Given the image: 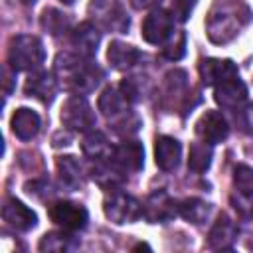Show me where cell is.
I'll use <instances>...</instances> for the list:
<instances>
[{
	"instance_id": "obj_30",
	"label": "cell",
	"mask_w": 253,
	"mask_h": 253,
	"mask_svg": "<svg viewBox=\"0 0 253 253\" xmlns=\"http://www.w3.org/2000/svg\"><path fill=\"white\" fill-rule=\"evenodd\" d=\"M162 53L170 61H178L180 57H184V53H186V32H178L174 36V40L168 42L166 47H162Z\"/></svg>"
},
{
	"instance_id": "obj_24",
	"label": "cell",
	"mask_w": 253,
	"mask_h": 253,
	"mask_svg": "<svg viewBox=\"0 0 253 253\" xmlns=\"http://www.w3.org/2000/svg\"><path fill=\"white\" fill-rule=\"evenodd\" d=\"M55 168H57L59 182L67 190H77L79 188V184H81V166H79V162H77L75 156H71V154L57 156Z\"/></svg>"
},
{
	"instance_id": "obj_5",
	"label": "cell",
	"mask_w": 253,
	"mask_h": 253,
	"mask_svg": "<svg viewBox=\"0 0 253 253\" xmlns=\"http://www.w3.org/2000/svg\"><path fill=\"white\" fill-rule=\"evenodd\" d=\"M61 123L75 132H89L95 128V113L83 95H71L61 107Z\"/></svg>"
},
{
	"instance_id": "obj_21",
	"label": "cell",
	"mask_w": 253,
	"mask_h": 253,
	"mask_svg": "<svg viewBox=\"0 0 253 253\" xmlns=\"http://www.w3.org/2000/svg\"><path fill=\"white\" fill-rule=\"evenodd\" d=\"M81 150L91 160H111L115 146L107 140V136L99 130H89L81 142Z\"/></svg>"
},
{
	"instance_id": "obj_12",
	"label": "cell",
	"mask_w": 253,
	"mask_h": 253,
	"mask_svg": "<svg viewBox=\"0 0 253 253\" xmlns=\"http://www.w3.org/2000/svg\"><path fill=\"white\" fill-rule=\"evenodd\" d=\"M2 219L16 231H30L38 223V215L20 200L6 198L2 206Z\"/></svg>"
},
{
	"instance_id": "obj_2",
	"label": "cell",
	"mask_w": 253,
	"mask_h": 253,
	"mask_svg": "<svg viewBox=\"0 0 253 253\" xmlns=\"http://www.w3.org/2000/svg\"><path fill=\"white\" fill-rule=\"evenodd\" d=\"M245 4L241 0H217L208 18V36L215 43H225L239 34V28L245 26L251 18V12H239Z\"/></svg>"
},
{
	"instance_id": "obj_1",
	"label": "cell",
	"mask_w": 253,
	"mask_h": 253,
	"mask_svg": "<svg viewBox=\"0 0 253 253\" xmlns=\"http://www.w3.org/2000/svg\"><path fill=\"white\" fill-rule=\"evenodd\" d=\"M53 75L57 79V85L73 95H85L93 91L103 79L101 67L93 63L91 57L69 51H61L55 55Z\"/></svg>"
},
{
	"instance_id": "obj_17",
	"label": "cell",
	"mask_w": 253,
	"mask_h": 253,
	"mask_svg": "<svg viewBox=\"0 0 253 253\" xmlns=\"http://www.w3.org/2000/svg\"><path fill=\"white\" fill-rule=\"evenodd\" d=\"M237 239V225L227 213H219V217L213 221L210 235H208V247L210 249H231Z\"/></svg>"
},
{
	"instance_id": "obj_16",
	"label": "cell",
	"mask_w": 253,
	"mask_h": 253,
	"mask_svg": "<svg viewBox=\"0 0 253 253\" xmlns=\"http://www.w3.org/2000/svg\"><path fill=\"white\" fill-rule=\"evenodd\" d=\"M99 42L101 32L93 22H81L71 34V45L75 47V53L83 57H93L99 49Z\"/></svg>"
},
{
	"instance_id": "obj_19",
	"label": "cell",
	"mask_w": 253,
	"mask_h": 253,
	"mask_svg": "<svg viewBox=\"0 0 253 253\" xmlns=\"http://www.w3.org/2000/svg\"><path fill=\"white\" fill-rule=\"evenodd\" d=\"M10 126H12V132L20 140H32L42 126V121H40V115L36 111L28 109V107H20L12 115Z\"/></svg>"
},
{
	"instance_id": "obj_7",
	"label": "cell",
	"mask_w": 253,
	"mask_h": 253,
	"mask_svg": "<svg viewBox=\"0 0 253 253\" xmlns=\"http://www.w3.org/2000/svg\"><path fill=\"white\" fill-rule=\"evenodd\" d=\"M47 215L49 219L59 225L65 231H79L87 225L89 213L81 204L69 202V200H59L47 206Z\"/></svg>"
},
{
	"instance_id": "obj_13",
	"label": "cell",
	"mask_w": 253,
	"mask_h": 253,
	"mask_svg": "<svg viewBox=\"0 0 253 253\" xmlns=\"http://www.w3.org/2000/svg\"><path fill=\"white\" fill-rule=\"evenodd\" d=\"M213 99H215V103L221 109L235 111L237 107L245 105V101H247V87L239 79V75L237 77H231V79H225L219 85H215Z\"/></svg>"
},
{
	"instance_id": "obj_28",
	"label": "cell",
	"mask_w": 253,
	"mask_h": 253,
	"mask_svg": "<svg viewBox=\"0 0 253 253\" xmlns=\"http://www.w3.org/2000/svg\"><path fill=\"white\" fill-rule=\"evenodd\" d=\"M109 125H111V128H113L117 134L128 136V134H134V132L140 128V119H138V115H136L134 111L128 109V111L121 113L119 117L111 119Z\"/></svg>"
},
{
	"instance_id": "obj_11",
	"label": "cell",
	"mask_w": 253,
	"mask_h": 253,
	"mask_svg": "<svg viewBox=\"0 0 253 253\" xmlns=\"http://www.w3.org/2000/svg\"><path fill=\"white\" fill-rule=\"evenodd\" d=\"M178 215V204L168 196L166 190H156L144 204V217L150 223H166Z\"/></svg>"
},
{
	"instance_id": "obj_35",
	"label": "cell",
	"mask_w": 253,
	"mask_h": 253,
	"mask_svg": "<svg viewBox=\"0 0 253 253\" xmlns=\"http://www.w3.org/2000/svg\"><path fill=\"white\" fill-rule=\"evenodd\" d=\"M162 0H130V4L136 8V10H148V8H154L158 6Z\"/></svg>"
},
{
	"instance_id": "obj_32",
	"label": "cell",
	"mask_w": 253,
	"mask_h": 253,
	"mask_svg": "<svg viewBox=\"0 0 253 253\" xmlns=\"http://www.w3.org/2000/svg\"><path fill=\"white\" fill-rule=\"evenodd\" d=\"M231 204L235 211L243 217H253V192H239L231 196Z\"/></svg>"
},
{
	"instance_id": "obj_15",
	"label": "cell",
	"mask_w": 253,
	"mask_h": 253,
	"mask_svg": "<svg viewBox=\"0 0 253 253\" xmlns=\"http://www.w3.org/2000/svg\"><path fill=\"white\" fill-rule=\"evenodd\" d=\"M57 87L59 85H57V79H55L53 73L36 71V73H32L28 77L24 91H26L28 97H34V99H38V101H42V103L47 105V103L53 101V97L57 93Z\"/></svg>"
},
{
	"instance_id": "obj_26",
	"label": "cell",
	"mask_w": 253,
	"mask_h": 253,
	"mask_svg": "<svg viewBox=\"0 0 253 253\" xmlns=\"http://www.w3.org/2000/svg\"><path fill=\"white\" fill-rule=\"evenodd\" d=\"M40 22H42V28H43L47 34H51V36H61V34H65V32L69 30V26H71L69 16L63 14V12H59V10H55V8H45V10L42 12Z\"/></svg>"
},
{
	"instance_id": "obj_25",
	"label": "cell",
	"mask_w": 253,
	"mask_h": 253,
	"mask_svg": "<svg viewBox=\"0 0 253 253\" xmlns=\"http://www.w3.org/2000/svg\"><path fill=\"white\" fill-rule=\"evenodd\" d=\"M75 247H79V241L71 233H65V231H49L38 243V249L43 251V253L45 251H49V253H65V251H71Z\"/></svg>"
},
{
	"instance_id": "obj_14",
	"label": "cell",
	"mask_w": 253,
	"mask_h": 253,
	"mask_svg": "<svg viewBox=\"0 0 253 253\" xmlns=\"http://www.w3.org/2000/svg\"><path fill=\"white\" fill-rule=\"evenodd\" d=\"M198 69L204 85H219L221 81L239 75V69L231 59H219V57L202 59Z\"/></svg>"
},
{
	"instance_id": "obj_18",
	"label": "cell",
	"mask_w": 253,
	"mask_h": 253,
	"mask_svg": "<svg viewBox=\"0 0 253 253\" xmlns=\"http://www.w3.org/2000/svg\"><path fill=\"white\" fill-rule=\"evenodd\" d=\"M180 158H182V146L176 138L172 136H158L156 138V144H154V160H156V166L164 172H170L174 170L178 164H180Z\"/></svg>"
},
{
	"instance_id": "obj_31",
	"label": "cell",
	"mask_w": 253,
	"mask_h": 253,
	"mask_svg": "<svg viewBox=\"0 0 253 253\" xmlns=\"http://www.w3.org/2000/svg\"><path fill=\"white\" fill-rule=\"evenodd\" d=\"M119 87H121L123 95H125L130 103L140 101L142 95H144V87H142V79H140V77H126V79L121 81Z\"/></svg>"
},
{
	"instance_id": "obj_33",
	"label": "cell",
	"mask_w": 253,
	"mask_h": 253,
	"mask_svg": "<svg viewBox=\"0 0 253 253\" xmlns=\"http://www.w3.org/2000/svg\"><path fill=\"white\" fill-rule=\"evenodd\" d=\"M235 123L239 130L253 134V105H241L235 109Z\"/></svg>"
},
{
	"instance_id": "obj_36",
	"label": "cell",
	"mask_w": 253,
	"mask_h": 253,
	"mask_svg": "<svg viewBox=\"0 0 253 253\" xmlns=\"http://www.w3.org/2000/svg\"><path fill=\"white\" fill-rule=\"evenodd\" d=\"M14 77H16V69H8V67H4V89H6V93H10L12 91V83H14Z\"/></svg>"
},
{
	"instance_id": "obj_8",
	"label": "cell",
	"mask_w": 253,
	"mask_h": 253,
	"mask_svg": "<svg viewBox=\"0 0 253 253\" xmlns=\"http://www.w3.org/2000/svg\"><path fill=\"white\" fill-rule=\"evenodd\" d=\"M174 34V18L170 12L158 8L152 10L142 22V38L152 45L166 43Z\"/></svg>"
},
{
	"instance_id": "obj_38",
	"label": "cell",
	"mask_w": 253,
	"mask_h": 253,
	"mask_svg": "<svg viewBox=\"0 0 253 253\" xmlns=\"http://www.w3.org/2000/svg\"><path fill=\"white\" fill-rule=\"evenodd\" d=\"M22 4H26V6H32V4H36V0H20Z\"/></svg>"
},
{
	"instance_id": "obj_37",
	"label": "cell",
	"mask_w": 253,
	"mask_h": 253,
	"mask_svg": "<svg viewBox=\"0 0 253 253\" xmlns=\"http://www.w3.org/2000/svg\"><path fill=\"white\" fill-rule=\"evenodd\" d=\"M134 249H150L146 243H138V245H134Z\"/></svg>"
},
{
	"instance_id": "obj_23",
	"label": "cell",
	"mask_w": 253,
	"mask_h": 253,
	"mask_svg": "<svg viewBox=\"0 0 253 253\" xmlns=\"http://www.w3.org/2000/svg\"><path fill=\"white\" fill-rule=\"evenodd\" d=\"M178 215H182L186 221L194 225H202L211 215V204L202 198H186L178 202Z\"/></svg>"
},
{
	"instance_id": "obj_6",
	"label": "cell",
	"mask_w": 253,
	"mask_h": 253,
	"mask_svg": "<svg viewBox=\"0 0 253 253\" xmlns=\"http://www.w3.org/2000/svg\"><path fill=\"white\" fill-rule=\"evenodd\" d=\"M89 16L109 32L123 34L128 28V16L125 14L119 0H91Z\"/></svg>"
},
{
	"instance_id": "obj_9",
	"label": "cell",
	"mask_w": 253,
	"mask_h": 253,
	"mask_svg": "<svg viewBox=\"0 0 253 253\" xmlns=\"http://www.w3.org/2000/svg\"><path fill=\"white\" fill-rule=\"evenodd\" d=\"M196 134L208 144H217L227 138L229 125L219 111H206L196 123Z\"/></svg>"
},
{
	"instance_id": "obj_29",
	"label": "cell",
	"mask_w": 253,
	"mask_h": 253,
	"mask_svg": "<svg viewBox=\"0 0 253 253\" xmlns=\"http://www.w3.org/2000/svg\"><path fill=\"white\" fill-rule=\"evenodd\" d=\"M233 184L239 192H253V168L247 164H237L233 168Z\"/></svg>"
},
{
	"instance_id": "obj_20",
	"label": "cell",
	"mask_w": 253,
	"mask_h": 253,
	"mask_svg": "<svg viewBox=\"0 0 253 253\" xmlns=\"http://www.w3.org/2000/svg\"><path fill=\"white\" fill-rule=\"evenodd\" d=\"M107 59L115 69L125 71V69H130L140 59V51L126 42L115 40V42H111V45L107 49Z\"/></svg>"
},
{
	"instance_id": "obj_39",
	"label": "cell",
	"mask_w": 253,
	"mask_h": 253,
	"mask_svg": "<svg viewBox=\"0 0 253 253\" xmlns=\"http://www.w3.org/2000/svg\"><path fill=\"white\" fill-rule=\"evenodd\" d=\"M59 2H63V4H73L75 0H59Z\"/></svg>"
},
{
	"instance_id": "obj_4",
	"label": "cell",
	"mask_w": 253,
	"mask_h": 253,
	"mask_svg": "<svg viewBox=\"0 0 253 253\" xmlns=\"http://www.w3.org/2000/svg\"><path fill=\"white\" fill-rule=\"evenodd\" d=\"M103 211L107 219H111L117 225H123L140 219L144 215V206L134 196L113 188L103 200Z\"/></svg>"
},
{
	"instance_id": "obj_22",
	"label": "cell",
	"mask_w": 253,
	"mask_h": 253,
	"mask_svg": "<svg viewBox=\"0 0 253 253\" xmlns=\"http://www.w3.org/2000/svg\"><path fill=\"white\" fill-rule=\"evenodd\" d=\"M128 99L123 95L121 87H107L101 95H99V111L107 117V121L119 117L121 113L128 111Z\"/></svg>"
},
{
	"instance_id": "obj_34",
	"label": "cell",
	"mask_w": 253,
	"mask_h": 253,
	"mask_svg": "<svg viewBox=\"0 0 253 253\" xmlns=\"http://www.w3.org/2000/svg\"><path fill=\"white\" fill-rule=\"evenodd\" d=\"M194 8H196V0H174L172 8H170V14H172L174 20L186 22Z\"/></svg>"
},
{
	"instance_id": "obj_27",
	"label": "cell",
	"mask_w": 253,
	"mask_h": 253,
	"mask_svg": "<svg viewBox=\"0 0 253 253\" xmlns=\"http://www.w3.org/2000/svg\"><path fill=\"white\" fill-rule=\"evenodd\" d=\"M211 164V144L208 142H194L190 146V154H188V168L196 174H202L210 168Z\"/></svg>"
},
{
	"instance_id": "obj_3",
	"label": "cell",
	"mask_w": 253,
	"mask_h": 253,
	"mask_svg": "<svg viewBox=\"0 0 253 253\" xmlns=\"http://www.w3.org/2000/svg\"><path fill=\"white\" fill-rule=\"evenodd\" d=\"M45 59L43 43L38 36L20 34L10 40L8 45V65L16 71H36Z\"/></svg>"
},
{
	"instance_id": "obj_10",
	"label": "cell",
	"mask_w": 253,
	"mask_h": 253,
	"mask_svg": "<svg viewBox=\"0 0 253 253\" xmlns=\"http://www.w3.org/2000/svg\"><path fill=\"white\" fill-rule=\"evenodd\" d=\"M111 160L123 174L138 172L144 166V148L138 140H123L115 146Z\"/></svg>"
}]
</instances>
